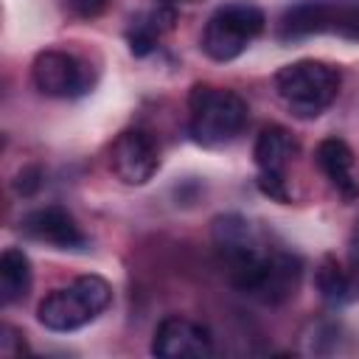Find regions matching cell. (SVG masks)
<instances>
[{
    "label": "cell",
    "instance_id": "7",
    "mask_svg": "<svg viewBox=\"0 0 359 359\" xmlns=\"http://www.w3.org/2000/svg\"><path fill=\"white\" fill-rule=\"evenodd\" d=\"M34 87L48 98H79L90 90V67L67 50H42L31 65Z\"/></svg>",
    "mask_w": 359,
    "mask_h": 359
},
{
    "label": "cell",
    "instance_id": "17",
    "mask_svg": "<svg viewBox=\"0 0 359 359\" xmlns=\"http://www.w3.org/2000/svg\"><path fill=\"white\" fill-rule=\"evenodd\" d=\"M258 188L275 202H289V188H286V174H261L258 171Z\"/></svg>",
    "mask_w": 359,
    "mask_h": 359
},
{
    "label": "cell",
    "instance_id": "12",
    "mask_svg": "<svg viewBox=\"0 0 359 359\" xmlns=\"http://www.w3.org/2000/svg\"><path fill=\"white\" fill-rule=\"evenodd\" d=\"M294 154H297V140L286 126L269 123L255 137L252 157L261 174H286V165L292 163Z\"/></svg>",
    "mask_w": 359,
    "mask_h": 359
},
{
    "label": "cell",
    "instance_id": "5",
    "mask_svg": "<svg viewBox=\"0 0 359 359\" xmlns=\"http://www.w3.org/2000/svg\"><path fill=\"white\" fill-rule=\"evenodd\" d=\"M311 34L359 39V0H300L280 14V39H300Z\"/></svg>",
    "mask_w": 359,
    "mask_h": 359
},
{
    "label": "cell",
    "instance_id": "1",
    "mask_svg": "<svg viewBox=\"0 0 359 359\" xmlns=\"http://www.w3.org/2000/svg\"><path fill=\"white\" fill-rule=\"evenodd\" d=\"M213 241L230 266V283L241 294L258 303L278 306L297 292L303 275L300 258L286 250L266 247L252 222H247L244 216H216Z\"/></svg>",
    "mask_w": 359,
    "mask_h": 359
},
{
    "label": "cell",
    "instance_id": "11",
    "mask_svg": "<svg viewBox=\"0 0 359 359\" xmlns=\"http://www.w3.org/2000/svg\"><path fill=\"white\" fill-rule=\"evenodd\" d=\"M314 163L325 174V180L337 188V194L348 202L359 196V180H356V160L353 149L342 137H323L314 149Z\"/></svg>",
    "mask_w": 359,
    "mask_h": 359
},
{
    "label": "cell",
    "instance_id": "13",
    "mask_svg": "<svg viewBox=\"0 0 359 359\" xmlns=\"http://www.w3.org/2000/svg\"><path fill=\"white\" fill-rule=\"evenodd\" d=\"M34 283L31 261L20 247H6L0 255V300L3 306H14L28 297Z\"/></svg>",
    "mask_w": 359,
    "mask_h": 359
},
{
    "label": "cell",
    "instance_id": "6",
    "mask_svg": "<svg viewBox=\"0 0 359 359\" xmlns=\"http://www.w3.org/2000/svg\"><path fill=\"white\" fill-rule=\"evenodd\" d=\"M266 28V14L252 3H227L210 14L202 31V50L213 62L238 59Z\"/></svg>",
    "mask_w": 359,
    "mask_h": 359
},
{
    "label": "cell",
    "instance_id": "9",
    "mask_svg": "<svg viewBox=\"0 0 359 359\" xmlns=\"http://www.w3.org/2000/svg\"><path fill=\"white\" fill-rule=\"evenodd\" d=\"M151 353L163 359H205L213 353V337L202 323L168 314L154 328Z\"/></svg>",
    "mask_w": 359,
    "mask_h": 359
},
{
    "label": "cell",
    "instance_id": "8",
    "mask_svg": "<svg viewBox=\"0 0 359 359\" xmlns=\"http://www.w3.org/2000/svg\"><path fill=\"white\" fill-rule=\"evenodd\" d=\"M109 168L126 185H146L160 168V151L143 129H123L109 146Z\"/></svg>",
    "mask_w": 359,
    "mask_h": 359
},
{
    "label": "cell",
    "instance_id": "16",
    "mask_svg": "<svg viewBox=\"0 0 359 359\" xmlns=\"http://www.w3.org/2000/svg\"><path fill=\"white\" fill-rule=\"evenodd\" d=\"M109 6V0H62V8L79 20H93L98 14H104Z\"/></svg>",
    "mask_w": 359,
    "mask_h": 359
},
{
    "label": "cell",
    "instance_id": "19",
    "mask_svg": "<svg viewBox=\"0 0 359 359\" xmlns=\"http://www.w3.org/2000/svg\"><path fill=\"white\" fill-rule=\"evenodd\" d=\"M351 258H353V264H359V219H356V227L351 233Z\"/></svg>",
    "mask_w": 359,
    "mask_h": 359
},
{
    "label": "cell",
    "instance_id": "14",
    "mask_svg": "<svg viewBox=\"0 0 359 359\" xmlns=\"http://www.w3.org/2000/svg\"><path fill=\"white\" fill-rule=\"evenodd\" d=\"M174 20H177L174 8H165V6H160V8H154V11H146V14L135 17L132 25H129V31H126L129 50H132L135 56H146L149 50H154L157 39H160L165 31L174 28Z\"/></svg>",
    "mask_w": 359,
    "mask_h": 359
},
{
    "label": "cell",
    "instance_id": "18",
    "mask_svg": "<svg viewBox=\"0 0 359 359\" xmlns=\"http://www.w3.org/2000/svg\"><path fill=\"white\" fill-rule=\"evenodd\" d=\"M39 185H42V168H39V165H28V168H22V171L17 174V180H14V191H17L20 196H31V194H36Z\"/></svg>",
    "mask_w": 359,
    "mask_h": 359
},
{
    "label": "cell",
    "instance_id": "15",
    "mask_svg": "<svg viewBox=\"0 0 359 359\" xmlns=\"http://www.w3.org/2000/svg\"><path fill=\"white\" fill-rule=\"evenodd\" d=\"M317 289L328 303H345L353 297V280L334 258H323L317 269Z\"/></svg>",
    "mask_w": 359,
    "mask_h": 359
},
{
    "label": "cell",
    "instance_id": "10",
    "mask_svg": "<svg viewBox=\"0 0 359 359\" xmlns=\"http://www.w3.org/2000/svg\"><path fill=\"white\" fill-rule=\"evenodd\" d=\"M22 233L34 241L50 244L56 250H81L87 247V236L81 233L73 213H67L62 205H45L36 210H28L22 219Z\"/></svg>",
    "mask_w": 359,
    "mask_h": 359
},
{
    "label": "cell",
    "instance_id": "4",
    "mask_svg": "<svg viewBox=\"0 0 359 359\" xmlns=\"http://www.w3.org/2000/svg\"><path fill=\"white\" fill-rule=\"evenodd\" d=\"M339 70L320 59H297L275 73V93L280 104L309 121L323 115L339 95Z\"/></svg>",
    "mask_w": 359,
    "mask_h": 359
},
{
    "label": "cell",
    "instance_id": "2",
    "mask_svg": "<svg viewBox=\"0 0 359 359\" xmlns=\"http://www.w3.org/2000/svg\"><path fill=\"white\" fill-rule=\"evenodd\" d=\"M250 118L247 101L224 87L194 84L188 95V132L199 146L216 149L233 143Z\"/></svg>",
    "mask_w": 359,
    "mask_h": 359
},
{
    "label": "cell",
    "instance_id": "3",
    "mask_svg": "<svg viewBox=\"0 0 359 359\" xmlns=\"http://www.w3.org/2000/svg\"><path fill=\"white\" fill-rule=\"evenodd\" d=\"M112 303V286L101 275H81L42 297L36 317L48 331L67 334L98 320Z\"/></svg>",
    "mask_w": 359,
    "mask_h": 359
}]
</instances>
